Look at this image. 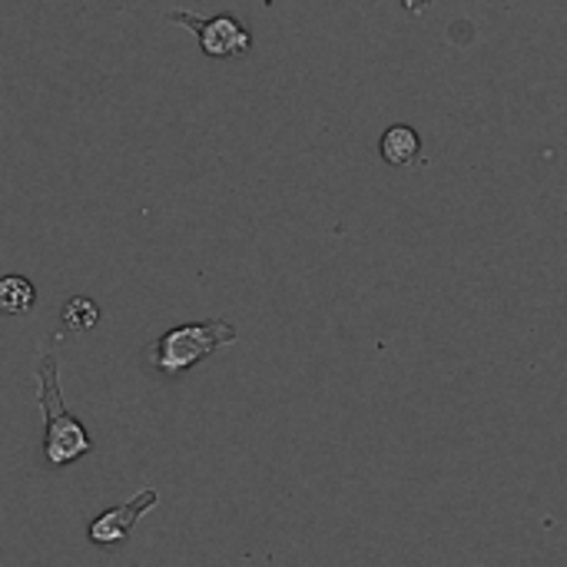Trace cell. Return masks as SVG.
<instances>
[{"instance_id":"6da1fadb","label":"cell","mask_w":567,"mask_h":567,"mask_svg":"<svg viewBox=\"0 0 567 567\" xmlns=\"http://www.w3.org/2000/svg\"><path fill=\"white\" fill-rule=\"evenodd\" d=\"M37 402L43 409L47 435H43V458L50 468H66L76 458L93 452V442L80 419H73L63 405L60 382H56V355L43 352L37 369Z\"/></svg>"},{"instance_id":"7a4b0ae2","label":"cell","mask_w":567,"mask_h":567,"mask_svg":"<svg viewBox=\"0 0 567 567\" xmlns=\"http://www.w3.org/2000/svg\"><path fill=\"white\" fill-rule=\"evenodd\" d=\"M233 342H236V329L223 319L189 322V326H176V329L163 332L156 342H150L143 349V362L153 372H159L163 379H179L183 372H189L193 365L209 359L216 349L233 346Z\"/></svg>"},{"instance_id":"3957f363","label":"cell","mask_w":567,"mask_h":567,"mask_svg":"<svg viewBox=\"0 0 567 567\" xmlns=\"http://www.w3.org/2000/svg\"><path fill=\"white\" fill-rule=\"evenodd\" d=\"M169 20L179 23V27H189L196 37H199V47L206 56H216V60H226V56H243L249 53L252 47V33L229 13H219V17H196V13H186V10H169Z\"/></svg>"},{"instance_id":"277c9868","label":"cell","mask_w":567,"mask_h":567,"mask_svg":"<svg viewBox=\"0 0 567 567\" xmlns=\"http://www.w3.org/2000/svg\"><path fill=\"white\" fill-rule=\"evenodd\" d=\"M156 502H159L156 488H143V492L133 495L130 502H123V505H116V508L96 515V518L90 522V528H86V538H90L93 545H103V548L123 545V542L133 535V528L140 525V518H143Z\"/></svg>"},{"instance_id":"5b68a950","label":"cell","mask_w":567,"mask_h":567,"mask_svg":"<svg viewBox=\"0 0 567 567\" xmlns=\"http://www.w3.org/2000/svg\"><path fill=\"white\" fill-rule=\"evenodd\" d=\"M37 306V289L23 276H3L0 279V312L3 316H27Z\"/></svg>"},{"instance_id":"8992f818","label":"cell","mask_w":567,"mask_h":567,"mask_svg":"<svg viewBox=\"0 0 567 567\" xmlns=\"http://www.w3.org/2000/svg\"><path fill=\"white\" fill-rule=\"evenodd\" d=\"M419 133L412 130V126H392L385 136H382V143H379V150H382V156L392 163V166H409V163H415V156H419Z\"/></svg>"},{"instance_id":"52a82bcc","label":"cell","mask_w":567,"mask_h":567,"mask_svg":"<svg viewBox=\"0 0 567 567\" xmlns=\"http://www.w3.org/2000/svg\"><path fill=\"white\" fill-rule=\"evenodd\" d=\"M60 322H63V329L86 332V329H93V326L100 322V306H96L93 299H86V296H73V299L63 306Z\"/></svg>"}]
</instances>
